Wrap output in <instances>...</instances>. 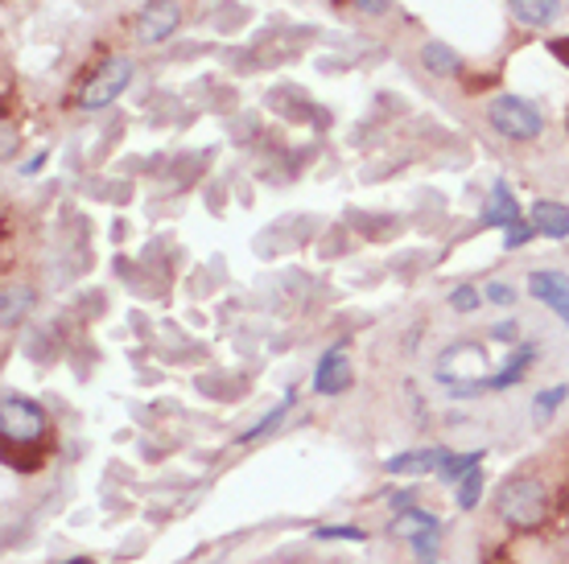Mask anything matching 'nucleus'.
Masks as SVG:
<instances>
[{"label": "nucleus", "instance_id": "f257e3e1", "mask_svg": "<svg viewBox=\"0 0 569 564\" xmlns=\"http://www.w3.org/2000/svg\"><path fill=\"white\" fill-rule=\"evenodd\" d=\"M0 433H4V453L9 462H18L21 470H30L34 458L42 453V445L50 437V421L25 395H4L0 404Z\"/></svg>", "mask_w": 569, "mask_h": 564}, {"label": "nucleus", "instance_id": "f03ea898", "mask_svg": "<svg viewBox=\"0 0 569 564\" xmlns=\"http://www.w3.org/2000/svg\"><path fill=\"white\" fill-rule=\"evenodd\" d=\"M487 124L500 133L503 140H516V145H528L545 133V116L533 100L524 95H496L487 103Z\"/></svg>", "mask_w": 569, "mask_h": 564}, {"label": "nucleus", "instance_id": "7ed1b4c3", "mask_svg": "<svg viewBox=\"0 0 569 564\" xmlns=\"http://www.w3.org/2000/svg\"><path fill=\"white\" fill-rule=\"evenodd\" d=\"M545 515H549V491H545V482L540 479L520 474V479H512L500 491V519L503 523L528 531V528H540Z\"/></svg>", "mask_w": 569, "mask_h": 564}, {"label": "nucleus", "instance_id": "20e7f679", "mask_svg": "<svg viewBox=\"0 0 569 564\" xmlns=\"http://www.w3.org/2000/svg\"><path fill=\"white\" fill-rule=\"evenodd\" d=\"M437 379L449 383L454 392H483V383L491 379V362L479 343H454L437 355Z\"/></svg>", "mask_w": 569, "mask_h": 564}, {"label": "nucleus", "instance_id": "39448f33", "mask_svg": "<svg viewBox=\"0 0 569 564\" xmlns=\"http://www.w3.org/2000/svg\"><path fill=\"white\" fill-rule=\"evenodd\" d=\"M128 83H133V62H128V58H112V62H104V67L83 83L79 107H83V112H104V107H112V103L128 91Z\"/></svg>", "mask_w": 569, "mask_h": 564}, {"label": "nucleus", "instance_id": "423d86ee", "mask_svg": "<svg viewBox=\"0 0 569 564\" xmlns=\"http://www.w3.org/2000/svg\"><path fill=\"white\" fill-rule=\"evenodd\" d=\"M182 25V4L178 0H149L137 18V42L140 46H161L170 42Z\"/></svg>", "mask_w": 569, "mask_h": 564}, {"label": "nucleus", "instance_id": "0eeeda50", "mask_svg": "<svg viewBox=\"0 0 569 564\" xmlns=\"http://www.w3.org/2000/svg\"><path fill=\"white\" fill-rule=\"evenodd\" d=\"M392 536H400V540H409V544L417 548V556L425 564H433V552H437V540H442V528H437V519L425 511H417V507H409V511H400L397 519H392Z\"/></svg>", "mask_w": 569, "mask_h": 564}, {"label": "nucleus", "instance_id": "6e6552de", "mask_svg": "<svg viewBox=\"0 0 569 564\" xmlns=\"http://www.w3.org/2000/svg\"><path fill=\"white\" fill-rule=\"evenodd\" d=\"M528 292L569 325V276L566 273H533L528 276Z\"/></svg>", "mask_w": 569, "mask_h": 564}, {"label": "nucleus", "instance_id": "1a4fd4ad", "mask_svg": "<svg viewBox=\"0 0 569 564\" xmlns=\"http://www.w3.org/2000/svg\"><path fill=\"white\" fill-rule=\"evenodd\" d=\"M351 383V362L343 350H330L322 355V362L314 367V392L318 395H339Z\"/></svg>", "mask_w": 569, "mask_h": 564}, {"label": "nucleus", "instance_id": "9d476101", "mask_svg": "<svg viewBox=\"0 0 569 564\" xmlns=\"http://www.w3.org/2000/svg\"><path fill=\"white\" fill-rule=\"evenodd\" d=\"M508 4H512V18L528 30H549L561 18V0H508Z\"/></svg>", "mask_w": 569, "mask_h": 564}, {"label": "nucleus", "instance_id": "9b49d317", "mask_svg": "<svg viewBox=\"0 0 569 564\" xmlns=\"http://www.w3.org/2000/svg\"><path fill=\"white\" fill-rule=\"evenodd\" d=\"M533 227L540 231V235H549V240H566L569 235V206L549 203V198L533 203Z\"/></svg>", "mask_w": 569, "mask_h": 564}, {"label": "nucleus", "instance_id": "f8f14e48", "mask_svg": "<svg viewBox=\"0 0 569 564\" xmlns=\"http://www.w3.org/2000/svg\"><path fill=\"white\" fill-rule=\"evenodd\" d=\"M483 222H487V227H512V222H520L516 198H512V189L503 186V182H496V186H491V198H487Z\"/></svg>", "mask_w": 569, "mask_h": 564}, {"label": "nucleus", "instance_id": "ddd939ff", "mask_svg": "<svg viewBox=\"0 0 569 564\" xmlns=\"http://www.w3.org/2000/svg\"><path fill=\"white\" fill-rule=\"evenodd\" d=\"M421 62H425V70H430V74H437V79H454V74L463 70V58L449 50V46H442V42H425Z\"/></svg>", "mask_w": 569, "mask_h": 564}, {"label": "nucleus", "instance_id": "4468645a", "mask_svg": "<svg viewBox=\"0 0 569 564\" xmlns=\"http://www.w3.org/2000/svg\"><path fill=\"white\" fill-rule=\"evenodd\" d=\"M446 462V453H437V449H421V453H397V458H388V474H425L433 465Z\"/></svg>", "mask_w": 569, "mask_h": 564}, {"label": "nucleus", "instance_id": "2eb2a0df", "mask_svg": "<svg viewBox=\"0 0 569 564\" xmlns=\"http://www.w3.org/2000/svg\"><path fill=\"white\" fill-rule=\"evenodd\" d=\"M536 359V346H520L512 359L503 362V371H496V376L487 379L483 388H491V392H500V388H508V383H516V379H524V371H528V362Z\"/></svg>", "mask_w": 569, "mask_h": 564}, {"label": "nucleus", "instance_id": "dca6fc26", "mask_svg": "<svg viewBox=\"0 0 569 564\" xmlns=\"http://www.w3.org/2000/svg\"><path fill=\"white\" fill-rule=\"evenodd\" d=\"M30 306H34V292L25 289V285H18V289H4V313H0V325H4V330H13V325L30 313Z\"/></svg>", "mask_w": 569, "mask_h": 564}, {"label": "nucleus", "instance_id": "f3484780", "mask_svg": "<svg viewBox=\"0 0 569 564\" xmlns=\"http://www.w3.org/2000/svg\"><path fill=\"white\" fill-rule=\"evenodd\" d=\"M479 306H483V289H475V285H458L449 292V309L454 313H475Z\"/></svg>", "mask_w": 569, "mask_h": 564}, {"label": "nucleus", "instance_id": "a211bd4d", "mask_svg": "<svg viewBox=\"0 0 569 564\" xmlns=\"http://www.w3.org/2000/svg\"><path fill=\"white\" fill-rule=\"evenodd\" d=\"M470 470H479V453H463V458H446L442 462V482H458Z\"/></svg>", "mask_w": 569, "mask_h": 564}, {"label": "nucleus", "instance_id": "6ab92c4d", "mask_svg": "<svg viewBox=\"0 0 569 564\" xmlns=\"http://www.w3.org/2000/svg\"><path fill=\"white\" fill-rule=\"evenodd\" d=\"M561 400H566V388H549V392L540 395V400H536V408H533L536 425H545V421H549L553 412L561 408Z\"/></svg>", "mask_w": 569, "mask_h": 564}, {"label": "nucleus", "instance_id": "aec40b11", "mask_svg": "<svg viewBox=\"0 0 569 564\" xmlns=\"http://www.w3.org/2000/svg\"><path fill=\"white\" fill-rule=\"evenodd\" d=\"M479 486H483L479 470H470V474L458 482V507H475V503H479Z\"/></svg>", "mask_w": 569, "mask_h": 564}, {"label": "nucleus", "instance_id": "412c9836", "mask_svg": "<svg viewBox=\"0 0 569 564\" xmlns=\"http://www.w3.org/2000/svg\"><path fill=\"white\" fill-rule=\"evenodd\" d=\"M483 297L491 301V306H512V301H516L512 285H503V280H491V285L483 289Z\"/></svg>", "mask_w": 569, "mask_h": 564}, {"label": "nucleus", "instance_id": "4be33fe9", "mask_svg": "<svg viewBox=\"0 0 569 564\" xmlns=\"http://www.w3.org/2000/svg\"><path fill=\"white\" fill-rule=\"evenodd\" d=\"M355 9H360L363 18H384L388 9H392V0H351Z\"/></svg>", "mask_w": 569, "mask_h": 564}, {"label": "nucleus", "instance_id": "5701e85b", "mask_svg": "<svg viewBox=\"0 0 569 564\" xmlns=\"http://www.w3.org/2000/svg\"><path fill=\"white\" fill-rule=\"evenodd\" d=\"M528 240H533V227H524V222H512V227H508V235H503L508 248H520V243H528Z\"/></svg>", "mask_w": 569, "mask_h": 564}, {"label": "nucleus", "instance_id": "b1692460", "mask_svg": "<svg viewBox=\"0 0 569 564\" xmlns=\"http://www.w3.org/2000/svg\"><path fill=\"white\" fill-rule=\"evenodd\" d=\"M491 338H500V343H516V325H512V322L496 325V330H491Z\"/></svg>", "mask_w": 569, "mask_h": 564}, {"label": "nucleus", "instance_id": "393cba45", "mask_svg": "<svg viewBox=\"0 0 569 564\" xmlns=\"http://www.w3.org/2000/svg\"><path fill=\"white\" fill-rule=\"evenodd\" d=\"M318 536H346V540H363V531H355V528H322Z\"/></svg>", "mask_w": 569, "mask_h": 564}, {"label": "nucleus", "instance_id": "a878e982", "mask_svg": "<svg viewBox=\"0 0 569 564\" xmlns=\"http://www.w3.org/2000/svg\"><path fill=\"white\" fill-rule=\"evenodd\" d=\"M557 54H561V58H569V46H557Z\"/></svg>", "mask_w": 569, "mask_h": 564}]
</instances>
